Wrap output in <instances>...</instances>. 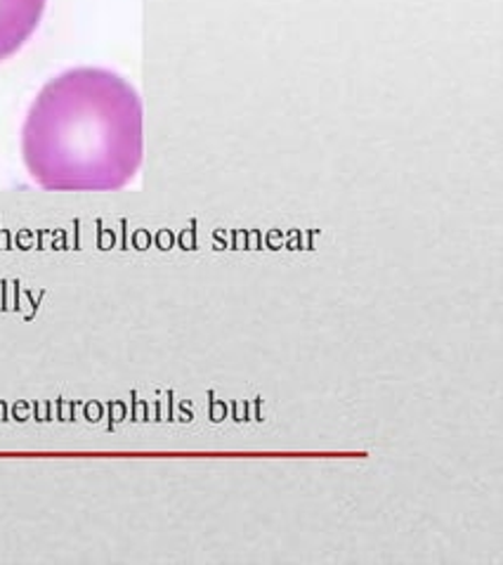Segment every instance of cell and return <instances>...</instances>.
<instances>
[{"instance_id":"cell-1","label":"cell","mask_w":503,"mask_h":565,"mask_svg":"<svg viewBox=\"0 0 503 565\" xmlns=\"http://www.w3.org/2000/svg\"><path fill=\"white\" fill-rule=\"evenodd\" d=\"M145 154L142 99L99 66L47 81L22 126V159L50 192H116L136 180Z\"/></svg>"},{"instance_id":"cell-2","label":"cell","mask_w":503,"mask_h":565,"mask_svg":"<svg viewBox=\"0 0 503 565\" xmlns=\"http://www.w3.org/2000/svg\"><path fill=\"white\" fill-rule=\"evenodd\" d=\"M47 0H0V62L14 57L36 33Z\"/></svg>"}]
</instances>
